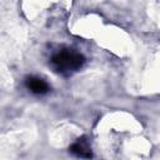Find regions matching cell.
Here are the masks:
<instances>
[{
	"mask_svg": "<svg viewBox=\"0 0 160 160\" xmlns=\"http://www.w3.org/2000/svg\"><path fill=\"white\" fill-rule=\"evenodd\" d=\"M52 66L61 74H70L78 71L85 62V58L72 50H62L55 54L51 59Z\"/></svg>",
	"mask_w": 160,
	"mask_h": 160,
	"instance_id": "obj_1",
	"label": "cell"
},
{
	"mask_svg": "<svg viewBox=\"0 0 160 160\" xmlns=\"http://www.w3.org/2000/svg\"><path fill=\"white\" fill-rule=\"evenodd\" d=\"M69 150L71 154H74L75 156H79V158H91L92 156L91 146H90L89 141L86 140V138H79L69 148Z\"/></svg>",
	"mask_w": 160,
	"mask_h": 160,
	"instance_id": "obj_2",
	"label": "cell"
},
{
	"mask_svg": "<svg viewBox=\"0 0 160 160\" xmlns=\"http://www.w3.org/2000/svg\"><path fill=\"white\" fill-rule=\"evenodd\" d=\"M25 85L26 88L32 92V94H36V95H42V94H46L49 90H50V86L49 84L40 79V78H36V76H30L25 80Z\"/></svg>",
	"mask_w": 160,
	"mask_h": 160,
	"instance_id": "obj_3",
	"label": "cell"
}]
</instances>
